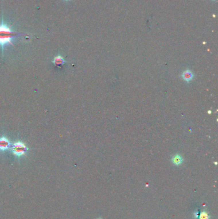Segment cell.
Here are the masks:
<instances>
[{"label": "cell", "mask_w": 218, "mask_h": 219, "mask_svg": "<svg viewBox=\"0 0 218 219\" xmlns=\"http://www.w3.org/2000/svg\"><path fill=\"white\" fill-rule=\"evenodd\" d=\"M19 35V33L13 32L10 30V28H8L2 22L1 25H0V46H3L7 43L12 44L11 41L12 39L13 36Z\"/></svg>", "instance_id": "1"}, {"label": "cell", "mask_w": 218, "mask_h": 219, "mask_svg": "<svg viewBox=\"0 0 218 219\" xmlns=\"http://www.w3.org/2000/svg\"><path fill=\"white\" fill-rule=\"evenodd\" d=\"M13 153H14L17 156H21L23 155L25 153V151H26V147L25 145L21 142H17L13 145Z\"/></svg>", "instance_id": "2"}, {"label": "cell", "mask_w": 218, "mask_h": 219, "mask_svg": "<svg viewBox=\"0 0 218 219\" xmlns=\"http://www.w3.org/2000/svg\"><path fill=\"white\" fill-rule=\"evenodd\" d=\"M182 77L184 81H187V82H189V81H191L193 79L194 74L190 70L187 69L185 71L183 72L182 74Z\"/></svg>", "instance_id": "3"}, {"label": "cell", "mask_w": 218, "mask_h": 219, "mask_svg": "<svg viewBox=\"0 0 218 219\" xmlns=\"http://www.w3.org/2000/svg\"><path fill=\"white\" fill-rule=\"evenodd\" d=\"M10 143L9 141L5 138L0 139V149L5 150L7 149L8 147H9Z\"/></svg>", "instance_id": "4"}, {"label": "cell", "mask_w": 218, "mask_h": 219, "mask_svg": "<svg viewBox=\"0 0 218 219\" xmlns=\"http://www.w3.org/2000/svg\"><path fill=\"white\" fill-rule=\"evenodd\" d=\"M172 161L173 164L178 166V165H180L182 164L183 158L180 155H179V154H177V155H175L173 157Z\"/></svg>", "instance_id": "5"}, {"label": "cell", "mask_w": 218, "mask_h": 219, "mask_svg": "<svg viewBox=\"0 0 218 219\" xmlns=\"http://www.w3.org/2000/svg\"><path fill=\"white\" fill-rule=\"evenodd\" d=\"M54 63L55 64V65L57 66H61L62 65V64H63L64 60L62 57H60V56H58V57H57L54 58Z\"/></svg>", "instance_id": "6"}, {"label": "cell", "mask_w": 218, "mask_h": 219, "mask_svg": "<svg viewBox=\"0 0 218 219\" xmlns=\"http://www.w3.org/2000/svg\"><path fill=\"white\" fill-rule=\"evenodd\" d=\"M210 215H209L207 212L203 211L202 212H201V213L199 215L198 219H210Z\"/></svg>", "instance_id": "7"}, {"label": "cell", "mask_w": 218, "mask_h": 219, "mask_svg": "<svg viewBox=\"0 0 218 219\" xmlns=\"http://www.w3.org/2000/svg\"><path fill=\"white\" fill-rule=\"evenodd\" d=\"M199 211L198 210H196V211L194 212L193 213V216H194V218L195 219H198V217H199Z\"/></svg>", "instance_id": "8"}, {"label": "cell", "mask_w": 218, "mask_h": 219, "mask_svg": "<svg viewBox=\"0 0 218 219\" xmlns=\"http://www.w3.org/2000/svg\"><path fill=\"white\" fill-rule=\"evenodd\" d=\"M97 219H102V218H97Z\"/></svg>", "instance_id": "9"}]
</instances>
